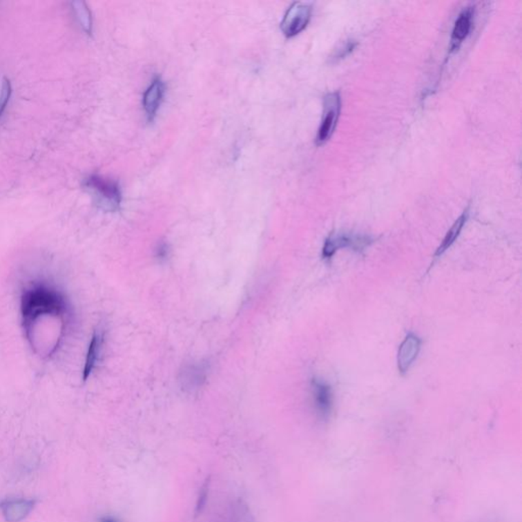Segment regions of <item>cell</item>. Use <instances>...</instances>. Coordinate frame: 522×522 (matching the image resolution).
Wrapping results in <instances>:
<instances>
[{"label": "cell", "mask_w": 522, "mask_h": 522, "mask_svg": "<svg viewBox=\"0 0 522 522\" xmlns=\"http://www.w3.org/2000/svg\"><path fill=\"white\" fill-rule=\"evenodd\" d=\"M99 522H119V521H117V519H113V517L106 516V517H102V519H100Z\"/></svg>", "instance_id": "18"}, {"label": "cell", "mask_w": 522, "mask_h": 522, "mask_svg": "<svg viewBox=\"0 0 522 522\" xmlns=\"http://www.w3.org/2000/svg\"><path fill=\"white\" fill-rule=\"evenodd\" d=\"M355 46H356V44H354V42H347V44L344 45V47H342V48H340L339 50H338V52L335 55V57H333V59H335V61L338 59H344L346 55H348L349 53L352 52L353 49L355 48Z\"/></svg>", "instance_id": "16"}, {"label": "cell", "mask_w": 522, "mask_h": 522, "mask_svg": "<svg viewBox=\"0 0 522 522\" xmlns=\"http://www.w3.org/2000/svg\"><path fill=\"white\" fill-rule=\"evenodd\" d=\"M341 113V96L338 92L327 94L324 99V115L316 136V145H322L333 136Z\"/></svg>", "instance_id": "3"}, {"label": "cell", "mask_w": 522, "mask_h": 522, "mask_svg": "<svg viewBox=\"0 0 522 522\" xmlns=\"http://www.w3.org/2000/svg\"><path fill=\"white\" fill-rule=\"evenodd\" d=\"M35 506V501L27 499L6 500L0 504L2 515L8 522H21Z\"/></svg>", "instance_id": "8"}, {"label": "cell", "mask_w": 522, "mask_h": 522, "mask_svg": "<svg viewBox=\"0 0 522 522\" xmlns=\"http://www.w3.org/2000/svg\"><path fill=\"white\" fill-rule=\"evenodd\" d=\"M314 408L322 418H327L333 410L334 395L331 387L324 380L313 378L311 382Z\"/></svg>", "instance_id": "7"}, {"label": "cell", "mask_w": 522, "mask_h": 522, "mask_svg": "<svg viewBox=\"0 0 522 522\" xmlns=\"http://www.w3.org/2000/svg\"><path fill=\"white\" fill-rule=\"evenodd\" d=\"M372 243V239L369 236H359V235L340 234L329 235L325 242L322 248V258L331 260L333 256L343 248H351L355 251H361L369 247Z\"/></svg>", "instance_id": "5"}, {"label": "cell", "mask_w": 522, "mask_h": 522, "mask_svg": "<svg viewBox=\"0 0 522 522\" xmlns=\"http://www.w3.org/2000/svg\"><path fill=\"white\" fill-rule=\"evenodd\" d=\"M181 380L185 388L193 390L202 385L206 378V367L202 365H189L182 372Z\"/></svg>", "instance_id": "13"}, {"label": "cell", "mask_w": 522, "mask_h": 522, "mask_svg": "<svg viewBox=\"0 0 522 522\" xmlns=\"http://www.w3.org/2000/svg\"><path fill=\"white\" fill-rule=\"evenodd\" d=\"M468 217H470V213H468V209L463 211L461 215L455 220L454 224H452L448 232H447L446 236L443 239L442 243L438 246V249L436 250L435 260L438 258H442L444 255L445 252L447 250L450 249L451 246L456 242L458 237L461 234L462 230H463L464 226L467 222Z\"/></svg>", "instance_id": "11"}, {"label": "cell", "mask_w": 522, "mask_h": 522, "mask_svg": "<svg viewBox=\"0 0 522 522\" xmlns=\"http://www.w3.org/2000/svg\"><path fill=\"white\" fill-rule=\"evenodd\" d=\"M164 94V84L162 79L155 78L151 86L147 88L143 96V106L149 121H153L154 117L162 104Z\"/></svg>", "instance_id": "9"}, {"label": "cell", "mask_w": 522, "mask_h": 522, "mask_svg": "<svg viewBox=\"0 0 522 522\" xmlns=\"http://www.w3.org/2000/svg\"><path fill=\"white\" fill-rule=\"evenodd\" d=\"M421 348V340L414 334H408L398 350V369L401 374H406L418 356Z\"/></svg>", "instance_id": "6"}, {"label": "cell", "mask_w": 522, "mask_h": 522, "mask_svg": "<svg viewBox=\"0 0 522 522\" xmlns=\"http://www.w3.org/2000/svg\"><path fill=\"white\" fill-rule=\"evenodd\" d=\"M84 186L93 192L98 201L109 211H115L121 205V189L117 182L99 175H91L85 179Z\"/></svg>", "instance_id": "2"}, {"label": "cell", "mask_w": 522, "mask_h": 522, "mask_svg": "<svg viewBox=\"0 0 522 522\" xmlns=\"http://www.w3.org/2000/svg\"><path fill=\"white\" fill-rule=\"evenodd\" d=\"M166 255H168V247L166 244H160L156 249V256L158 258H164Z\"/></svg>", "instance_id": "17"}, {"label": "cell", "mask_w": 522, "mask_h": 522, "mask_svg": "<svg viewBox=\"0 0 522 522\" xmlns=\"http://www.w3.org/2000/svg\"><path fill=\"white\" fill-rule=\"evenodd\" d=\"M68 304L65 296L53 287L35 284L23 291L21 297V314L27 336L40 318H65Z\"/></svg>", "instance_id": "1"}, {"label": "cell", "mask_w": 522, "mask_h": 522, "mask_svg": "<svg viewBox=\"0 0 522 522\" xmlns=\"http://www.w3.org/2000/svg\"><path fill=\"white\" fill-rule=\"evenodd\" d=\"M12 93V89L10 81L6 78L2 79L1 90H0V117H2V113H4L8 102H10Z\"/></svg>", "instance_id": "15"}, {"label": "cell", "mask_w": 522, "mask_h": 522, "mask_svg": "<svg viewBox=\"0 0 522 522\" xmlns=\"http://www.w3.org/2000/svg\"><path fill=\"white\" fill-rule=\"evenodd\" d=\"M472 19H474V8H465L458 16L454 28H453L452 36H451V50H456L462 42L466 39L472 30Z\"/></svg>", "instance_id": "10"}, {"label": "cell", "mask_w": 522, "mask_h": 522, "mask_svg": "<svg viewBox=\"0 0 522 522\" xmlns=\"http://www.w3.org/2000/svg\"><path fill=\"white\" fill-rule=\"evenodd\" d=\"M312 4L296 1L288 8L281 23V29L287 37H294L307 27L311 19Z\"/></svg>", "instance_id": "4"}, {"label": "cell", "mask_w": 522, "mask_h": 522, "mask_svg": "<svg viewBox=\"0 0 522 522\" xmlns=\"http://www.w3.org/2000/svg\"><path fill=\"white\" fill-rule=\"evenodd\" d=\"M72 10L76 14L77 19L80 23L81 27L83 28L88 35L92 33V18L91 12L88 8L87 4L83 1L72 2Z\"/></svg>", "instance_id": "14"}, {"label": "cell", "mask_w": 522, "mask_h": 522, "mask_svg": "<svg viewBox=\"0 0 522 522\" xmlns=\"http://www.w3.org/2000/svg\"><path fill=\"white\" fill-rule=\"evenodd\" d=\"M104 344V335L98 331H94L88 348L86 361H85L84 370H83V380H87L91 376L92 371L95 369L96 363L99 358L100 351Z\"/></svg>", "instance_id": "12"}]
</instances>
